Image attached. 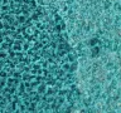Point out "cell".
<instances>
[{
    "label": "cell",
    "mask_w": 121,
    "mask_h": 113,
    "mask_svg": "<svg viewBox=\"0 0 121 113\" xmlns=\"http://www.w3.org/2000/svg\"><path fill=\"white\" fill-rule=\"evenodd\" d=\"M76 63L63 24L39 0H0V113L68 111Z\"/></svg>",
    "instance_id": "cell-1"
}]
</instances>
